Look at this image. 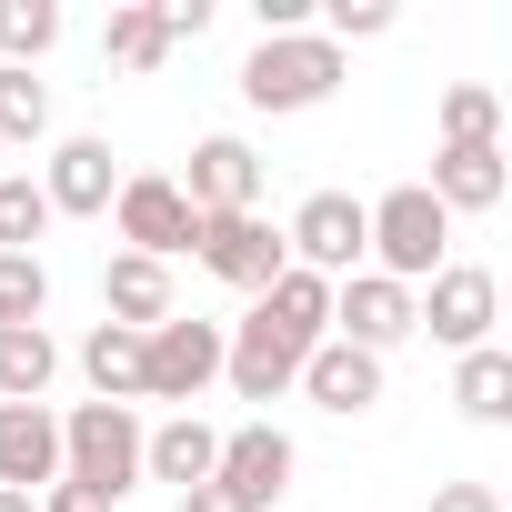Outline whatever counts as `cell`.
Masks as SVG:
<instances>
[{
	"mask_svg": "<svg viewBox=\"0 0 512 512\" xmlns=\"http://www.w3.org/2000/svg\"><path fill=\"white\" fill-rule=\"evenodd\" d=\"M362 221H372V251H362V262H372L382 282L422 292V282L442 272V251H452V211H442V201H432L422 181H402V191L362 201Z\"/></svg>",
	"mask_w": 512,
	"mask_h": 512,
	"instance_id": "cell-2",
	"label": "cell"
},
{
	"mask_svg": "<svg viewBox=\"0 0 512 512\" xmlns=\"http://www.w3.org/2000/svg\"><path fill=\"white\" fill-rule=\"evenodd\" d=\"M61 482H81L91 502H131L141 492V412H121V402H81V412H61Z\"/></svg>",
	"mask_w": 512,
	"mask_h": 512,
	"instance_id": "cell-1",
	"label": "cell"
},
{
	"mask_svg": "<svg viewBox=\"0 0 512 512\" xmlns=\"http://www.w3.org/2000/svg\"><path fill=\"white\" fill-rule=\"evenodd\" d=\"M181 201H191L201 221H211V211H251V201H262V151H251L241 131H211V141H191Z\"/></svg>",
	"mask_w": 512,
	"mask_h": 512,
	"instance_id": "cell-13",
	"label": "cell"
},
{
	"mask_svg": "<svg viewBox=\"0 0 512 512\" xmlns=\"http://www.w3.org/2000/svg\"><path fill=\"white\" fill-rule=\"evenodd\" d=\"M332 342H352V352H392V342H412V292L402 282H382V272H352V282H332Z\"/></svg>",
	"mask_w": 512,
	"mask_h": 512,
	"instance_id": "cell-11",
	"label": "cell"
},
{
	"mask_svg": "<svg viewBox=\"0 0 512 512\" xmlns=\"http://www.w3.org/2000/svg\"><path fill=\"white\" fill-rule=\"evenodd\" d=\"M51 41H61V11H51V0H0V71H31Z\"/></svg>",
	"mask_w": 512,
	"mask_h": 512,
	"instance_id": "cell-24",
	"label": "cell"
},
{
	"mask_svg": "<svg viewBox=\"0 0 512 512\" xmlns=\"http://www.w3.org/2000/svg\"><path fill=\"white\" fill-rule=\"evenodd\" d=\"M0 512H41V502H31V492H0Z\"/></svg>",
	"mask_w": 512,
	"mask_h": 512,
	"instance_id": "cell-34",
	"label": "cell"
},
{
	"mask_svg": "<svg viewBox=\"0 0 512 512\" xmlns=\"http://www.w3.org/2000/svg\"><path fill=\"white\" fill-rule=\"evenodd\" d=\"M292 392H312L332 422H352V412H372V402H382V362H372V352H352V342H322V352L302 362V382H292Z\"/></svg>",
	"mask_w": 512,
	"mask_h": 512,
	"instance_id": "cell-17",
	"label": "cell"
},
{
	"mask_svg": "<svg viewBox=\"0 0 512 512\" xmlns=\"http://www.w3.org/2000/svg\"><path fill=\"white\" fill-rule=\"evenodd\" d=\"M41 512H111V502H91L81 482H51V492H41Z\"/></svg>",
	"mask_w": 512,
	"mask_h": 512,
	"instance_id": "cell-32",
	"label": "cell"
},
{
	"mask_svg": "<svg viewBox=\"0 0 512 512\" xmlns=\"http://www.w3.org/2000/svg\"><path fill=\"white\" fill-rule=\"evenodd\" d=\"M81 372H91V402H141V332H121V322H91V342H81Z\"/></svg>",
	"mask_w": 512,
	"mask_h": 512,
	"instance_id": "cell-21",
	"label": "cell"
},
{
	"mask_svg": "<svg viewBox=\"0 0 512 512\" xmlns=\"http://www.w3.org/2000/svg\"><path fill=\"white\" fill-rule=\"evenodd\" d=\"M392 31V0H332V11H322V41L342 51V41H382Z\"/></svg>",
	"mask_w": 512,
	"mask_h": 512,
	"instance_id": "cell-29",
	"label": "cell"
},
{
	"mask_svg": "<svg viewBox=\"0 0 512 512\" xmlns=\"http://www.w3.org/2000/svg\"><path fill=\"white\" fill-rule=\"evenodd\" d=\"M161 31H171V51L201 41V31H211V0H161Z\"/></svg>",
	"mask_w": 512,
	"mask_h": 512,
	"instance_id": "cell-30",
	"label": "cell"
},
{
	"mask_svg": "<svg viewBox=\"0 0 512 512\" xmlns=\"http://www.w3.org/2000/svg\"><path fill=\"white\" fill-rule=\"evenodd\" d=\"M41 201H51V221H101V211L121 201V161H111V141H101V131H71V141L41 161Z\"/></svg>",
	"mask_w": 512,
	"mask_h": 512,
	"instance_id": "cell-10",
	"label": "cell"
},
{
	"mask_svg": "<svg viewBox=\"0 0 512 512\" xmlns=\"http://www.w3.org/2000/svg\"><path fill=\"white\" fill-rule=\"evenodd\" d=\"M292 472H302V452H292L282 422H241V432H221V462H211V482H221L241 512H272V502L292 492Z\"/></svg>",
	"mask_w": 512,
	"mask_h": 512,
	"instance_id": "cell-9",
	"label": "cell"
},
{
	"mask_svg": "<svg viewBox=\"0 0 512 512\" xmlns=\"http://www.w3.org/2000/svg\"><path fill=\"white\" fill-rule=\"evenodd\" d=\"M251 312H262L272 332H292L302 352H322V342H332V282H322V272H282Z\"/></svg>",
	"mask_w": 512,
	"mask_h": 512,
	"instance_id": "cell-19",
	"label": "cell"
},
{
	"mask_svg": "<svg viewBox=\"0 0 512 512\" xmlns=\"http://www.w3.org/2000/svg\"><path fill=\"white\" fill-rule=\"evenodd\" d=\"M332 91H342V51L322 31H272L241 61V101L251 111H322Z\"/></svg>",
	"mask_w": 512,
	"mask_h": 512,
	"instance_id": "cell-3",
	"label": "cell"
},
{
	"mask_svg": "<svg viewBox=\"0 0 512 512\" xmlns=\"http://www.w3.org/2000/svg\"><path fill=\"white\" fill-rule=\"evenodd\" d=\"M432 512H502V492H492V482H442Z\"/></svg>",
	"mask_w": 512,
	"mask_h": 512,
	"instance_id": "cell-31",
	"label": "cell"
},
{
	"mask_svg": "<svg viewBox=\"0 0 512 512\" xmlns=\"http://www.w3.org/2000/svg\"><path fill=\"white\" fill-rule=\"evenodd\" d=\"M191 262H201L211 282H231V292L262 302V292L292 272V251H282V231H272L262 211H211V221L191 231Z\"/></svg>",
	"mask_w": 512,
	"mask_h": 512,
	"instance_id": "cell-5",
	"label": "cell"
},
{
	"mask_svg": "<svg viewBox=\"0 0 512 512\" xmlns=\"http://www.w3.org/2000/svg\"><path fill=\"white\" fill-rule=\"evenodd\" d=\"M61 382V342L31 322V332H0V402H41Z\"/></svg>",
	"mask_w": 512,
	"mask_h": 512,
	"instance_id": "cell-23",
	"label": "cell"
},
{
	"mask_svg": "<svg viewBox=\"0 0 512 512\" xmlns=\"http://www.w3.org/2000/svg\"><path fill=\"white\" fill-rule=\"evenodd\" d=\"M0 171H11V151H0Z\"/></svg>",
	"mask_w": 512,
	"mask_h": 512,
	"instance_id": "cell-35",
	"label": "cell"
},
{
	"mask_svg": "<svg viewBox=\"0 0 512 512\" xmlns=\"http://www.w3.org/2000/svg\"><path fill=\"white\" fill-rule=\"evenodd\" d=\"M492 322H502V282L482 262H442L432 292H412V332H432L442 352H482Z\"/></svg>",
	"mask_w": 512,
	"mask_h": 512,
	"instance_id": "cell-6",
	"label": "cell"
},
{
	"mask_svg": "<svg viewBox=\"0 0 512 512\" xmlns=\"http://www.w3.org/2000/svg\"><path fill=\"white\" fill-rule=\"evenodd\" d=\"M51 231V201H41V181L31 171H0V251H31Z\"/></svg>",
	"mask_w": 512,
	"mask_h": 512,
	"instance_id": "cell-28",
	"label": "cell"
},
{
	"mask_svg": "<svg viewBox=\"0 0 512 512\" xmlns=\"http://www.w3.org/2000/svg\"><path fill=\"white\" fill-rule=\"evenodd\" d=\"M472 141H502V101L482 81H452L442 91V151H472Z\"/></svg>",
	"mask_w": 512,
	"mask_h": 512,
	"instance_id": "cell-26",
	"label": "cell"
},
{
	"mask_svg": "<svg viewBox=\"0 0 512 512\" xmlns=\"http://www.w3.org/2000/svg\"><path fill=\"white\" fill-rule=\"evenodd\" d=\"M181 302H171V262H141V251H111L101 262V322H121V332H151V322H171Z\"/></svg>",
	"mask_w": 512,
	"mask_h": 512,
	"instance_id": "cell-15",
	"label": "cell"
},
{
	"mask_svg": "<svg viewBox=\"0 0 512 512\" xmlns=\"http://www.w3.org/2000/svg\"><path fill=\"white\" fill-rule=\"evenodd\" d=\"M211 462H221V432H211L201 412H171L161 432H141V482L191 492V482H211Z\"/></svg>",
	"mask_w": 512,
	"mask_h": 512,
	"instance_id": "cell-18",
	"label": "cell"
},
{
	"mask_svg": "<svg viewBox=\"0 0 512 512\" xmlns=\"http://www.w3.org/2000/svg\"><path fill=\"white\" fill-rule=\"evenodd\" d=\"M51 131V81L41 71H0V151Z\"/></svg>",
	"mask_w": 512,
	"mask_h": 512,
	"instance_id": "cell-27",
	"label": "cell"
},
{
	"mask_svg": "<svg viewBox=\"0 0 512 512\" xmlns=\"http://www.w3.org/2000/svg\"><path fill=\"white\" fill-rule=\"evenodd\" d=\"M302 362H312V352H302L292 332H272L262 312H251L241 332H221V382H231L241 402H282V392L302 382Z\"/></svg>",
	"mask_w": 512,
	"mask_h": 512,
	"instance_id": "cell-12",
	"label": "cell"
},
{
	"mask_svg": "<svg viewBox=\"0 0 512 512\" xmlns=\"http://www.w3.org/2000/svg\"><path fill=\"white\" fill-rule=\"evenodd\" d=\"M181 512H241V502H231L221 482H191V492H181Z\"/></svg>",
	"mask_w": 512,
	"mask_h": 512,
	"instance_id": "cell-33",
	"label": "cell"
},
{
	"mask_svg": "<svg viewBox=\"0 0 512 512\" xmlns=\"http://www.w3.org/2000/svg\"><path fill=\"white\" fill-rule=\"evenodd\" d=\"M452 221L462 211H502V191H512V171H502V141H472V151H432V181H422Z\"/></svg>",
	"mask_w": 512,
	"mask_h": 512,
	"instance_id": "cell-16",
	"label": "cell"
},
{
	"mask_svg": "<svg viewBox=\"0 0 512 512\" xmlns=\"http://www.w3.org/2000/svg\"><path fill=\"white\" fill-rule=\"evenodd\" d=\"M111 221H121V251H141V262H181L191 231H201V211L181 201V181H171V171H121Z\"/></svg>",
	"mask_w": 512,
	"mask_h": 512,
	"instance_id": "cell-8",
	"label": "cell"
},
{
	"mask_svg": "<svg viewBox=\"0 0 512 512\" xmlns=\"http://www.w3.org/2000/svg\"><path fill=\"white\" fill-rule=\"evenodd\" d=\"M452 402H462V422L502 432V422H512V352H502V342L462 352V362H452Z\"/></svg>",
	"mask_w": 512,
	"mask_h": 512,
	"instance_id": "cell-20",
	"label": "cell"
},
{
	"mask_svg": "<svg viewBox=\"0 0 512 512\" xmlns=\"http://www.w3.org/2000/svg\"><path fill=\"white\" fill-rule=\"evenodd\" d=\"M61 482V412L51 402H0V492H51Z\"/></svg>",
	"mask_w": 512,
	"mask_h": 512,
	"instance_id": "cell-14",
	"label": "cell"
},
{
	"mask_svg": "<svg viewBox=\"0 0 512 512\" xmlns=\"http://www.w3.org/2000/svg\"><path fill=\"white\" fill-rule=\"evenodd\" d=\"M51 312V272H41V251H0V332H31Z\"/></svg>",
	"mask_w": 512,
	"mask_h": 512,
	"instance_id": "cell-25",
	"label": "cell"
},
{
	"mask_svg": "<svg viewBox=\"0 0 512 512\" xmlns=\"http://www.w3.org/2000/svg\"><path fill=\"white\" fill-rule=\"evenodd\" d=\"M282 251H292V272L352 282V272H362V251H372V221H362V201H352V191H312V201L292 211Z\"/></svg>",
	"mask_w": 512,
	"mask_h": 512,
	"instance_id": "cell-7",
	"label": "cell"
},
{
	"mask_svg": "<svg viewBox=\"0 0 512 512\" xmlns=\"http://www.w3.org/2000/svg\"><path fill=\"white\" fill-rule=\"evenodd\" d=\"M101 61H111V71H161V61H171L161 0H121V11H111V31H101Z\"/></svg>",
	"mask_w": 512,
	"mask_h": 512,
	"instance_id": "cell-22",
	"label": "cell"
},
{
	"mask_svg": "<svg viewBox=\"0 0 512 512\" xmlns=\"http://www.w3.org/2000/svg\"><path fill=\"white\" fill-rule=\"evenodd\" d=\"M221 382V322H201V312H171V322H151L141 332V402H201Z\"/></svg>",
	"mask_w": 512,
	"mask_h": 512,
	"instance_id": "cell-4",
	"label": "cell"
}]
</instances>
